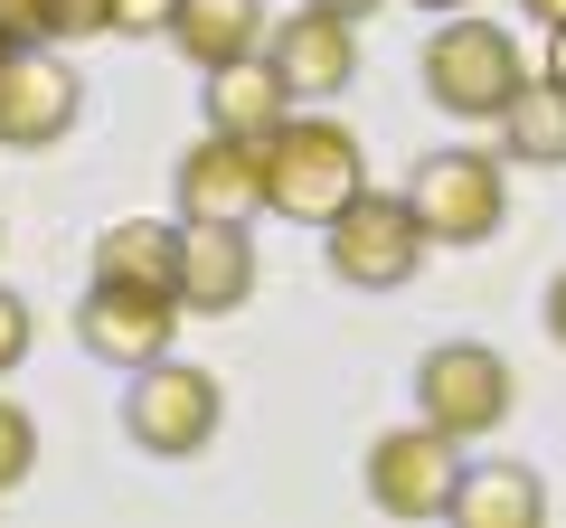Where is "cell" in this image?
Returning a JSON list of instances; mask_svg holds the SVG:
<instances>
[{
  "instance_id": "obj_1",
  "label": "cell",
  "mask_w": 566,
  "mask_h": 528,
  "mask_svg": "<svg viewBox=\"0 0 566 528\" xmlns=\"http://www.w3.org/2000/svg\"><path fill=\"white\" fill-rule=\"evenodd\" d=\"M255 151H264V199H274L293 226H331L368 189L359 180V133L331 123V114H283Z\"/></svg>"
},
{
  "instance_id": "obj_2",
  "label": "cell",
  "mask_w": 566,
  "mask_h": 528,
  "mask_svg": "<svg viewBox=\"0 0 566 528\" xmlns=\"http://www.w3.org/2000/svg\"><path fill=\"white\" fill-rule=\"evenodd\" d=\"M520 85H528V66H520V47H510L501 20H472V10H453V20L424 39V95L444 104V114H463V123H501Z\"/></svg>"
},
{
  "instance_id": "obj_3",
  "label": "cell",
  "mask_w": 566,
  "mask_h": 528,
  "mask_svg": "<svg viewBox=\"0 0 566 528\" xmlns=\"http://www.w3.org/2000/svg\"><path fill=\"white\" fill-rule=\"evenodd\" d=\"M218 415H227L218 378L189 368V359H151V368H133V387H123V434H133L142 453H161V463L208 453L218 444Z\"/></svg>"
},
{
  "instance_id": "obj_4",
  "label": "cell",
  "mask_w": 566,
  "mask_h": 528,
  "mask_svg": "<svg viewBox=\"0 0 566 528\" xmlns=\"http://www.w3.org/2000/svg\"><path fill=\"white\" fill-rule=\"evenodd\" d=\"M322 245H331V274H340V284L397 293L406 274L424 264V245H434V236H424L416 199H397V189H359V199L322 226Z\"/></svg>"
},
{
  "instance_id": "obj_5",
  "label": "cell",
  "mask_w": 566,
  "mask_h": 528,
  "mask_svg": "<svg viewBox=\"0 0 566 528\" xmlns=\"http://www.w3.org/2000/svg\"><path fill=\"white\" fill-rule=\"evenodd\" d=\"M416 415L424 425H444L453 444L472 434H501L510 425V359L482 340H444L416 359Z\"/></svg>"
},
{
  "instance_id": "obj_6",
  "label": "cell",
  "mask_w": 566,
  "mask_h": 528,
  "mask_svg": "<svg viewBox=\"0 0 566 528\" xmlns=\"http://www.w3.org/2000/svg\"><path fill=\"white\" fill-rule=\"evenodd\" d=\"M406 199H416V218H424L434 245H491L501 218H510V189H501V161L491 151H424Z\"/></svg>"
},
{
  "instance_id": "obj_7",
  "label": "cell",
  "mask_w": 566,
  "mask_h": 528,
  "mask_svg": "<svg viewBox=\"0 0 566 528\" xmlns=\"http://www.w3.org/2000/svg\"><path fill=\"white\" fill-rule=\"evenodd\" d=\"M453 490H463V444L444 425H397L368 444V500L397 509V519H444Z\"/></svg>"
},
{
  "instance_id": "obj_8",
  "label": "cell",
  "mask_w": 566,
  "mask_h": 528,
  "mask_svg": "<svg viewBox=\"0 0 566 528\" xmlns=\"http://www.w3.org/2000/svg\"><path fill=\"white\" fill-rule=\"evenodd\" d=\"M76 114H85L76 66H57L48 47H10V66H0V151H48V142H66Z\"/></svg>"
},
{
  "instance_id": "obj_9",
  "label": "cell",
  "mask_w": 566,
  "mask_h": 528,
  "mask_svg": "<svg viewBox=\"0 0 566 528\" xmlns=\"http://www.w3.org/2000/svg\"><path fill=\"white\" fill-rule=\"evenodd\" d=\"M170 321H180V293H151V284H85V303H76V340L104 368L170 359Z\"/></svg>"
},
{
  "instance_id": "obj_10",
  "label": "cell",
  "mask_w": 566,
  "mask_h": 528,
  "mask_svg": "<svg viewBox=\"0 0 566 528\" xmlns=\"http://www.w3.org/2000/svg\"><path fill=\"white\" fill-rule=\"evenodd\" d=\"M245 303H255V236L218 218H180V311L227 321Z\"/></svg>"
},
{
  "instance_id": "obj_11",
  "label": "cell",
  "mask_w": 566,
  "mask_h": 528,
  "mask_svg": "<svg viewBox=\"0 0 566 528\" xmlns=\"http://www.w3.org/2000/svg\"><path fill=\"white\" fill-rule=\"evenodd\" d=\"M264 199V151L237 142V133H208L199 151L180 161V218H218V226H255Z\"/></svg>"
},
{
  "instance_id": "obj_12",
  "label": "cell",
  "mask_w": 566,
  "mask_h": 528,
  "mask_svg": "<svg viewBox=\"0 0 566 528\" xmlns=\"http://www.w3.org/2000/svg\"><path fill=\"white\" fill-rule=\"evenodd\" d=\"M359 20H331V10H293V20L264 39V57L283 66V85L293 95H340V85H359V39H349Z\"/></svg>"
},
{
  "instance_id": "obj_13",
  "label": "cell",
  "mask_w": 566,
  "mask_h": 528,
  "mask_svg": "<svg viewBox=\"0 0 566 528\" xmlns=\"http://www.w3.org/2000/svg\"><path fill=\"white\" fill-rule=\"evenodd\" d=\"M293 114V85H283L274 57H237L208 66V133H237V142H264L274 123Z\"/></svg>"
},
{
  "instance_id": "obj_14",
  "label": "cell",
  "mask_w": 566,
  "mask_h": 528,
  "mask_svg": "<svg viewBox=\"0 0 566 528\" xmlns=\"http://www.w3.org/2000/svg\"><path fill=\"white\" fill-rule=\"evenodd\" d=\"M170 39H180V57L199 66H237V57H264V0H180L170 10Z\"/></svg>"
},
{
  "instance_id": "obj_15",
  "label": "cell",
  "mask_w": 566,
  "mask_h": 528,
  "mask_svg": "<svg viewBox=\"0 0 566 528\" xmlns=\"http://www.w3.org/2000/svg\"><path fill=\"white\" fill-rule=\"evenodd\" d=\"M538 509H547V482L528 463H472L444 519H463V528H538Z\"/></svg>"
},
{
  "instance_id": "obj_16",
  "label": "cell",
  "mask_w": 566,
  "mask_h": 528,
  "mask_svg": "<svg viewBox=\"0 0 566 528\" xmlns=\"http://www.w3.org/2000/svg\"><path fill=\"white\" fill-rule=\"evenodd\" d=\"M95 284H151V293H180V236L161 218H123L95 236Z\"/></svg>"
},
{
  "instance_id": "obj_17",
  "label": "cell",
  "mask_w": 566,
  "mask_h": 528,
  "mask_svg": "<svg viewBox=\"0 0 566 528\" xmlns=\"http://www.w3.org/2000/svg\"><path fill=\"white\" fill-rule=\"evenodd\" d=\"M501 151L510 161H538V170H566V85L557 76H528L501 114Z\"/></svg>"
},
{
  "instance_id": "obj_18",
  "label": "cell",
  "mask_w": 566,
  "mask_h": 528,
  "mask_svg": "<svg viewBox=\"0 0 566 528\" xmlns=\"http://www.w3.org/2000/svg\"><path fill=\"white\" fill-rule=\"evenodd\" d=\"M29 463H39V425H29V406H10V397H0V490H20Z\"/></svg>"
},
{
  "instance_id": "obj_19",
  "label": "cell",
  "mask_w": 566,
  "mask_h": 528,
  "mask_svg": "<svg viewBox=\"0 0 566 528\" xmlns=\"http://www.w3.org/2000/svg\"><path fill=\"white\" fill-rule=\"evenodd\" d=\"M114 29V0H48V39H95Z\"/></svg>"
},
{
  "instance_id": "obj_20",
  "label": "cell",
  "mask_w": 566,
  "mask_h": 528,
  "mask_svg": "<svg viewBox=\"0 0 566 528\" xmlns=\"http://www.w3.org/2000/svg\"><path fill=\"white\" fill-rule=\"evenodd\" d=\"M0 39H10V47H39L48 39V0H0Z\"/></svg>"
},
{
  "instance_id": "obj_21",
  "label": "cell",
  "mask_w": 566,
  "mask_h": 528,
  "mask_svg": "<svg viewBox=\"0 0 566 528\" xmlns=\"http://www.w3.org/2000/svg\"><path fill=\"white\" fill-rule=\"evenodd\" d=\"M20 359H29V303H20V293H0V378H10Z\"/></svg>"
},
{
  "instance_id": "obj_22",
  "label": "cell",
  "mask_w": 566,
  "mask_h": 528,
  "mask_svg": "<svg viewBox=\"0 0 566 528\" xmlns=\"http://www.w3.org/2000/svg\"><path fill=\"white\" fill-rule=\"evenodd\" d=\"M170 10H180V0H114V29L151 39V29H170Z\"/></svg>"
},
{
  "instance_id": "obj_23",
  "label": "cell",
  "mask_w": 566,
  "mask_h": 528,
  "mask_svg": "<svg viewBox=\"0 0 566 528\" xmlns=\"http://www.w3.org/2000/svg\"><path fill=\"white\" fill-rule=\"evenodd\" d=\"M538 311H547V340L566 349V274H547V303H538Z\"/></svg>"
},
{
  "instance_id": "obj_24",
  "label": "cell",
  "mask_w": 566,
  "mask_h": 528,
  "mask_svg": "<svg viewBox=\"0 0 566 528\" xmlns=\"http://www.w3.org/2000/svg\"><path fill=\"white\" fill-rule=\"evenodd\" d=\"M303 10H331V20H368L378 0H303Z\"/></svg>"
},
{
  "instance_id": "obj_25",
  "label": "cell",
  "mask_w": 566,
  "mask_h": 528,
  "mask_svg": "<svg viewBox=\"0 0 566 528\" xmlns=\"http://www.w3.org/2000/svg\"><path fill=\"white\" fill-rule=\"evenodd\" d=\"M528 20H547V29H566V0H520Z\"/></svg>"
},
{
  "instance_id": "obj_26",
  "label": "cell",
  "mask_w": 566,
  "mask_h": 528,
  "mask_svg": "<svg viewBox=\"0 0 566 528\" xmlns=\"http://www.w3.org/2000/svg\"><path fill=\"white\" fill-rule=\"evenodd\" d=\"M547 76L566 85V29H547Z\"/></svg>"
},
{
  "instance_id": "obj_27",
  "label": "cell",
  "mask_w": 566,
  "mask_h": 528,
  "mask_svg": "<svg viewBox=\"0 0 566 528\" xmlns=\"http://www.w3.org/2000/svg\"><path fill=\"white\" fill-rule=\"evenodd\" d=\"M416 10H444V20H453V10H463V0H416Z\"/></svg>"
},
{
  "instance_id": "obj_28",
  "label": "cell",
  "mask_w": 566,
  "mask_h": 528,
  "mask_svg": "<svg viewBox=\"0 0 566 528\" xmlns=\"http://www.w3.org/2000/svg\"><path fill=\"white\" fill-rule=\"evenodd\" d=\"M0 66H10V39H0Z\"/></svg>"
}]
</instances>
